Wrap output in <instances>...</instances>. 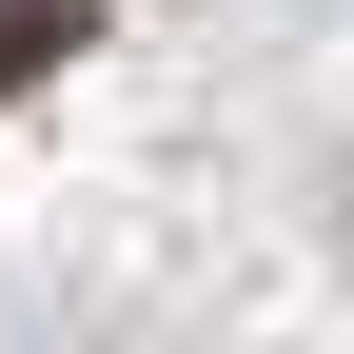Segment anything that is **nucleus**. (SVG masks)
<instances>
[{
	"mask_svg": "<svg viewBox=\"0 0 354 354\" xmlns=\"http://www.w3.org/2000/svg\"><path fill=\"white\" fill-rule=\"evenodd\" d=\"M79 39H99V0H0V99H20V79H59Z\"/></svg>",
	"mask_w": 354,
	"mask_h": 354,
	"instance_id": "1",
	"label": "nucleus"
}]
</instances>
